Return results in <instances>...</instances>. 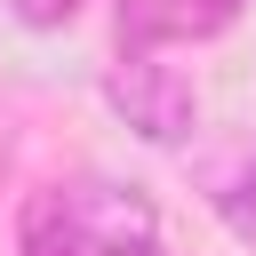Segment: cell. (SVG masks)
Listing matches in <instances>:
<instances>
[{
	"label": "cell",
	"mask_w": 256,
	"mask_h": 256,
	"mask_svg": "<svg viewBox=\"0 0 256 256\" xmlns=\"http://www.w3.org/2000/svg\"><path fill=\"white\" fill-rule=\"evenodd\" d=\"M240 16V0H120V48L152 56L160 40H208Z\"/></svg>",
	"instance_id": "cell-3"
},
{
	"label": "cell",
	"mask_w": 256,
	"mask_h": 256,
	"mask_svg": "<svg viewBox=\"0 0 256 256\" xmlns=\"http://www.w3.org/2000/svg\"><path fill=\"white\" fill-rule=\"evenodd\" d=\"M224 224H232L240 240H256V160L232 176V192H224Z\"/></svg>",
	"instance_id": "cell-4"
},
{
	"label": "cell",
	"mask_w": 256,
	"mask_h": 256,
	"mask_svg": "<svg viewBox=\"0 0 256 256\" xmlns=\"http://www.w3.org/2000/svg\"><path fill=\"white\" fill-rule=\"evenodd\" d=\"M72 8H80V0H16V16H24V24H64Z\"/></svg>",
	"instance_id": "cell-5"
},
{
	"label": "cell",
	"mask_w": 256,
	"mask_h": 256,
	"mask_svg": "<svg viewBox=\"0 0 256 256\" xmlns=\"http://www.w3.org/2000/svg\"><path fill=\"white\" fill-rule=\"evenodd\" d=\"M160 216L136 184H48L24 200V256H152Z\"/></svg>",
	"instance_id": "cell-1"
},
{
	"label": "cell",
	"mask_w": 256,
	"mask_h": 256,
	"mask_svg": "<svg viewBox=\"0 0 256 256\" xmlns=\"http://www.w3.org/2000/svg\"><path fill=\"white\" fill-rule=\"evenodd\" d=\"M104 104L144 136V144H184L192 128H200V104H192V80L176 72V64H152V56H120L112 72H104Z\"/></svg>",
	"instance_id": "cell-2"
}]
</instances>
